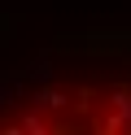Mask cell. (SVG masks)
<instances>
[{"instance_id": "obj_1", "label": "cell", "mask_w": 131, "mask_h": 135, "mask_svg": "<svg viewBox=\"0 0 131 135\" xmlns=\"http://www.w3.org/2000/svg\"><path fill=\"white\" fill-rule=\"evenodd\" d=\"M105 105H109V118L122 126V135H127V131H131V87L114 83V87L105 91Z\"/></svg>"}, {"instance_id": "obj_2", "label": "cell", "mask_w": 131, "mask_h": 135, "mask_svg": "<svg viewBox=\"0 0 131 135\" xmlns=\"http://www.w3.org/2000/svg\"><path fill=\"white\" fill-rule=\"evenodd\" d=\"M35 105L61 113V109H70V96H66V91H57V87H39V91H35Z\"/></svg>"}, {"instance_id": "obj_3", "label": "cell", "mask_w": 131, "mask_h": 135, "mask_svg": "<svg viewBox=\"0 0 131 135\" xmlns=\"http://www.w3.org/2000/svg\"><path fill=\"white\" fill-rule=\"evenodd\" d=\"M22 131H26V135H52V126L44 122L39 113H22Z\"/></svg>"}, {"instance_id": "obj_4", "label": "cell", "mask_w": 131, "mask_h": 135, "mask_svg": "<svg viewBox=\"0 0 131 135\" xmlns=\"http://www.w3.org/2000/svg\"><path fill=\"white\" fill-rule=\"evenodd\" d=\"M92 96H96L92 87H83V91H79V109H92Z\"/></svg>"}, {"instance_id": "obj_5", "label": "cell", "mask_w": 131, "mask_h": 135, "mask_svg": "<svg viewBox=\"0 0 131 135\" xmlns=\"http://www.w3.org/2000/svg\"><path fill=\"white\" fill-rule=\"evenodd\" d=\"M0 135H26V131H22V122H4V126H0Z\"/></svg>"}]
</instances>
